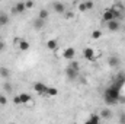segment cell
I'll return each instance as SVG.
<instances>
[{"instance_id":"cell-21","label":"cell","mask_w":125,"mask_h":124,"mask_svg":"<svg viewBox=\"0 0 125 124\" xmlns=\"http://www.w3.org/2000/svg\"><path fill=\"white\" fill-rule=\"evenodd\" d=\"M79 10H80V12H86V10H87L84 1H80V3H79Z\"/></svg>"},{"instance_id":"cell-7","label":"cell","mask_w":125,"mask_h":124,"mask_svg":"<svg viewBox=\"0 0 125 124\" xmlns=\"http://www.w3.org/2000/svg\"><path fill=\"white\" fill-rule=\"evenodd\" d=\"M52 9H54L57 13H64V12H65V7H64V4H62L61 1H54V3H52Z\"/></svg>"},{"instance_id":"cell-17","label":"cell","mask_w":125,"mask_h":124,"mask_svg":"<svg viewBox=\"0 0 125 124\" xmlns=\"http://www.w3.org/2000/svg\"><path fill=\"white\" fill-rule=\"evenodd\" d=\"M44 22H45L44 19H41V18H36V19L33 21V26H35V28H42V26H44Z\"/></svg>"},{"instance_id":"cell-25","label":"cell","mask_w":125,"mask_h":124,"mask_svg":"<svg viewBox=\"0 0 125 124\" xmlns=\"http://www.w3.org/2000/svg\"><path fill=\"white\" fill-rule=\"evenodd\" d=\"M25 6H26V9H32L33 7V1L32 0H26L25 1Z\"/></svg>"},{"instance_id":"cell-9","label":"cell","mask_w":125,"mask_h":124,"mask_svg":"<svg viewBox=\"0 0 125 124\" xmlns=\"http://www.w3.org/2000/svg\"><path fill=\"white\" fill-rule=\"evenodd\" d=\"M119 63H121V60H119L116 56H111V57L108 59V64H109L111 67H118Z\"/></svg>"},{"instance_id":"cell-20","label":"cell","mask_w":125,"mask_h":124,"mask_svg":"<svg viewBox=\"0 0 125 124\" xmlns=\"http://www.w3.org/2000/svg\"><path fill=\"white\" fill-rule=\"evenodd\" d=\"M3 89H4L6 92H12V85H10L9 82H4V83H3Z\"/></svg>"},{"instance_id":"cell-5","label":"cell","mask_w":125,"mask_h":124,"mask_svg":"<svg viewBox=\"0 0 125 124\" xmlns=\"http://www.w3.org/2000/svg\"><path fill=\"white\" fill-rule=\"evenodd\" d=\"M65 76H67L68 79H71V80H73V79H76V77L79 76V70H76V69H73V67H70V66H68V67L65 69Z\"/></svg>"},{"instance_id":"cell-23","label":"cell","mask_w":125,"mask_h":124,"mask_svg":"<svg viewBox=\"0 0 125 124\" xmlns=\"http://www.w3.org/2000/svg\"><path fill=\"white\" fill-rule=\"evenodd\" d=\"M7 104V98L6 95H0V105H6Z\"/></svg>"},{"instance_id":"cell-4","label":"cell","mask_w":125,"mask_h":124,"mask_svg":"<svg viewBox=\"0 0 125 124\" xmlns=\"http://www.w3.org/2000/svg\"><path fill=\"white\" fill-rule=\"evenodd\" d=\"M106 28H108L111 32H116L118 29H119V22H118V19L108 21V22H106Z\"/></svg>"},{"instance_id":"cell-6","label":"cell","mask_w":125,"mask_h":124,"mask_svg":"<svg viewBox=\"0 0 125 124\" xmlns=\"http://www.w3.org/2000/svg\"><path fill=\"white\" fill-rule=\"evenodd\" d=\"M47 85L45 83H42V82H36L35 85H33V89H35V92H38V93H45L47 92Z\"/></svg>"},{"instance_id":"cell-13","label":"cell","mask_w":125,"mask_h":124,"mask_svg":"<svg viewBox=\"0 0 125 124\" xmlns=\"http://www.w3.org/2000/svg\"><path fill=\"white\" fill-rule=\"evenodd\" d=\"M9 24V16L6 13H0V26H4Z\"/></svg>"},{"instance_id":"cell-22","label":"cell","mask_w":125,"mask_h":124,"mask_svg":"<svg viewBox=\"0 0 125 124\" xmlns=\"http://www.w3.org/2000/svg\"><path fill=\"white\" fill-rule=\"evenodd\" d=\"M84 3H86V9H87V10H92V9H93V1H90V0H86Z\"/></svg>"},{"instance_id":"cell-8","label":"cell","mask_w":125,"mask_h":124,"mask_svg":"<svg viewBox=\"0 0 125 124\" xmlns=\"http://www.w3.org/2000/svg\"><path fill=\"white\" fill-rule=\"evenodd\" d=\"M25 10H26V6H25V3H22V1L16 3L15 7H13V12H15V13H23Z\"/></svg>"},{"instance_id":"cell-18","label":"cell","mask_w":125,"mask_h":124,"mask_svg":"<svg viewBox=\"0 0 125 124\" xmlns=\"http://www.w3.org/2000/svg\"><path fill=\"white\" fill-rule=\"evenodd\" d=\"M100 117H102V118H109V117H111V111H109L108 108L102 110V112H100Z\"/></svg>"},{"instance_id":"cell-27","label":"cell","mask_w":125,"mask_h":124,"mask_svg":"<svg viewBox=\"0 0 125 124\" xmlns=\"http://www.w3.org/2000/svg\"><path fill=\"white\" fill-rule=\"evenodd\" d=\"M4 48H6V44H4V41H1V39H0V51H3Z\"/></svg>"},{"instance_id":"cell-10","label":"cell","mask_w":125,"mask_h":124,"mask_svg":"<svg viewBox=\"0 0 125 124\" xmlns=\"http://www.w3.org/2000/svg\"><path fill=\"white\" fill-rule=\"evenodd\" d=\"M57 47H58V42H57L55 39H48V41H47V48H48V50L55 51Z\"/></svg>"},{"instance_id":"cell-24","label":"cell","mask_w":125,"mask_h":124,"mask_svg":"<svg viewBox=\"0 0 125 124\" xmlns=\"http://www.w3.org/2000/svg\"><path fill=\"white\" fill-rule=\"evenodd\" d=\"M68 66H70V67H73V69H76V70H79V69H80V64H79L77 62H71Z\"/></svg>"},{"instance_id":"cell-14","label":"cell","mask_w":125,"mask_h":124,"mask_svg":"<svg viewBox=\"0 0 125 124\" xmlns=\"http://www.w3.org/2000/svg\"><path fill=\"white\" fill-rule=\"evenodd\" d=\"M19 96H21V102H22V104H28V102L31 101V95H29V93H26V92L21 93Z\"/></svg>"},{"instance_id":"cell-16","label":"cell","mask_w":125,"mask_h":124,"mask_svg":"<svg viewBox=\"0 0 125 124\" xmlns=\"http://www.w3.org/2000/svg\"><path fill=\"white\" fill-rule=\"evenodd\" d=\"M48 15H50V13H48V10H47V9H41V10H39V13H38V18H41V19L47 21V19H48Z\"/></svg>"},{"instance_id":"cell-2","label":"cell","mask_w":125,"mask_h":124,"mask_svg":"<svg viewBox=\"0 0 125 124\" xmlns=\"http://www.w3.org/2000/svg\"><path fill=\"white\" fill-rule=\"evenodd\" d=\"M74 56H76V48L74 47H67L62 51V57L67 59V60H74Z\"/></svg>"},{"instance_id":"cell-26","label":"cell","mask_w":125,"mask_h":124,"mask_svg":"<svg viewBox=\"0 0 125 124\" xmlns=\"http://www.w3.org/2000/svg\"><path fill=\"white\" fill-rule=\"evenodd\" d=\"M13 102H15V104H22V102H21V96H19V95H16V96L13 98Z\"/></svg>"},{"instance_id":"cell-12","label":"cell","mask_w":125,"mask_h":124,"mask_svg":"<svg viewBox=\"0 0 125 124\" xmlns=\"http://www.w3.org/2000/svg\"><path fill=\"white\" fill-rule=\"evenodd\" d=\"M102 120V117L99 115V114H92L89 118H87V123H99Z\"/></svg>"},{"instance_id":"cell-1","label":"cell","mask_w":125,"mask_h":124,"mask_svg":"<svg viewBox=\"0 0 125 124\" xmlns=\"http://www.w3.org/2000/svg\"><path fill=\"white\" fill-rule=\"evenodd\" d=\"M15 45H18L21 51H28L29 47H31V44L26 39H22V38H15Z\"/></svg>"},{"instance_id":"cell-15","label":"cell","mask_w":125,"mask_h":124,"mask_svg":"<svg viewBox=\"0 0 125 124\" xmlns=\"http://www.w3.org/2000/svg\"><path fill=\"white\" fill-rule=\"evenodd\" d=\"M45 93H47V95H50V96H55V95L58 93V89H57V88H54V86H48Z\"/></svg>"},{"instance_id":"cell-19","label":"cell","mask_w":125,"mask_h":124,"mask_svg":"<svg viewBox=\"0 0 125 124\" xmlns=\"http://www.w3.org/2000/svg\"><path fill=\"white\" fill-rule=\"evenodd\" d=\"M102 37V31H93L92 32V38L93 39H99Z\"/></svg>"},{"instance_id":"cell-11","label":"cell","mask_w":125,"mask_h":124,"mask_svg":"<svg viewBox=\"0 0 125 124\" xmlns=\"http://www.w3.org/2000/svg\"><path fill=\"white\" fill-rule=\"evenodd\" d=\"M0 77H4V79L10 77V70L4 66H0Z\"/></svg>"},{"instance_id":"cell-3","label":"cell","mask_w":125,"mask_h":124,"mask_svg":"<svg viewBox=\"0 0 125 124\" xmlns=\"http://www.w3.org/2000/svg\"><path fill=\"white\" fill-rule=\"evenodd\" d=\"M83 56H84L86 60H90V62L96 59V53H94V50L92 47H86V48L83 50Z\"/></svg>"}]
</instances>
